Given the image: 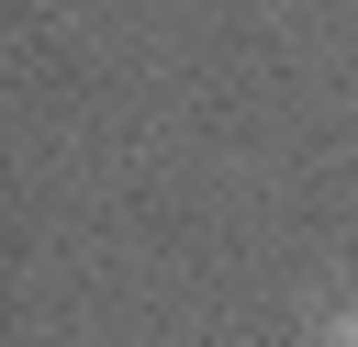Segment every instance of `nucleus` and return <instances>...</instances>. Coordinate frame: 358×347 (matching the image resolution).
<instances>
[{
	"instance_id": "f257e3e1",
	"label": "nucleus",
	"mask_w": 358,
	"mask_h": 347,
	"mask_svg": "<svg viewBox=\"0 0 358 347\" xmlns=\"http://www.w3.org/2000/svg\"><path fill=\"white\" fill-rule=\"evenodd\" d=\"M324 347H358V313H336V325H324Z\"/></svg>"
}]
</instances>
